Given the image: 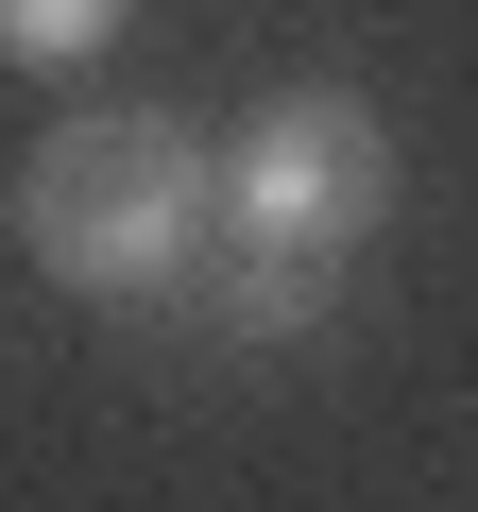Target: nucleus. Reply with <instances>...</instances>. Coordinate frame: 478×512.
I'll return each instance as SVG.
<instances>
[{
	"mask_svg": "<svg viewBox=\"0 0 478 512\" xmlns=\"http://www.w3.org/2000/svg\"><path fill=\"white\" fill-rule=\"evenodd\" d=\"M205 342H308L325 308H342V274H325V256H274V239H205V274L171 291Z\"/></svg>",
	"mask_w": 478,
	"mask_h": 512,
	"instance_id": "7ed1b4c3",
	"label": "nucleus"
},
{
	"mask_svg": "<svg viewBox=\"0 0 478 512\" xmlns=\"http://www.w3.org/2000/svg\"><path fill=\"white\" fill-rule=\"evenodd\" d=\"M120 18H137V0H0V52H18V69H103Z\"/></svg>",
	"mask_w": 478,
	"mask_h": 512,
	"instance_id": "20e7f679",
	"label": "nucleus"
},
{
	"mask_svg": "<svg viewBox=\"0 0 478 512\" xmlns=\"http://www.w3.org/2000/svg\"><path fill=\"white\" fill-rule=\"evenodd\" d=\"M410 154L359 86H274L257 120L222 137V239H274V256H325V274H359V239L393 222Z\"/></svg>",
	"mask_w": 478,
	"mask_h": 512,
	"instance_id": "f03ea898",
	"label": "nucleus"
},
{
	"mask_svg": "<svg viewBox=\"0 0 478 512\" xmlns=\"http://www.w3.org/2000/svg\"><path fill=\"white\" fill-rule=\"evenodd\" d=\"M18 239H35V274L86 291V308H154L205 274V239H222V137H188L171 103H86L35 137L18 171Z\"/></svg>",
	"mask_w": 478,
	"mask_h": 512,
	"instance_id": "f257e3e1",
	"label": "nucleus"
}]
</instances>
